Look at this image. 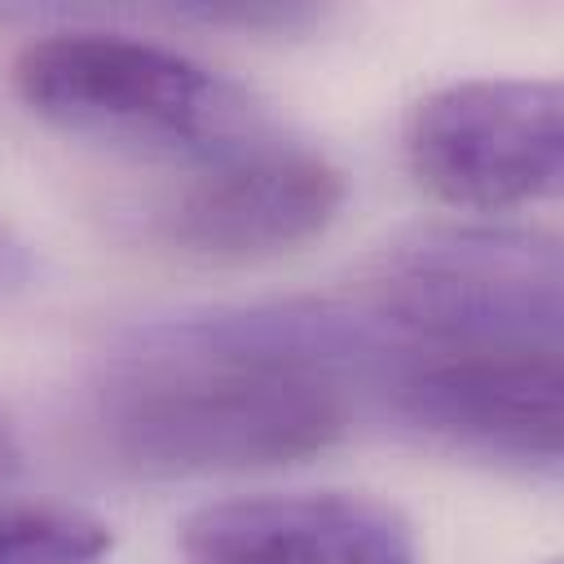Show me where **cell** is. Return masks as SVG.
I'll list each match as a JSON object with an SVG mask.
<instances>
[{
  "label": "cell",
  "instance_id": "9c48e42d",
  "mask_svg": "<svg viewBox=\"0 0 564 564\" xmlns=\"http://www.w3.org/2000/svg\"><path fill=\"white\" fill-rule=\"evenodd\" d=\"M31 282H35V256H31V242H26L9 220H0V300L26 291Z\"/></svg>",
  "mask_w": 564,
  "mask_h": 564
},
{
  "label": "cell",
  "instance_id": "5b68a950",
  "mask_svg": "<svg viewBox=\"0 0 564 564\" xmlns=\"http://www.w3.org/2000/svg\"><path fill=\"white\" fill-rule=\"evenodd\" d=\"M388 410L432 445L555 476L564 454L560 352H432L410 357L383 392Z\"/></svg>",
  "mask_w": 564,
  "mask_h": 564
},
{
  "label": "cell",
  "instance_id": "3957f363",
  "mask_svg": "<svg viewBox=\"0 0 564 564\" xmlns=\"http://www.w3.org/2000/svg\"><path fill=\"white\" fill-rule=\"evenodd\" d=\"M361 308L414 357L560 352V242L494 225L419 234L379 260Z\"/></svg>",
  "mask_w": 564,
  "mask_h": 564
},
{
  "label": "cell",
  "instance_id": "52a82bcc",
  "mask_svg": "<svg viewBox=\"0 0 564 564\" xmlns=\"http://www.w3.org/2000/svg\"><path fill=\"white\" fill-rule=\"evenodd\" d=\"M185 564H419L410 520L366 494H251L181 524Z\"/></svg>",
  "mask_w": 564,
  "mask_h": 564
},
{
  "label": "cell",
  "instance_id": "8992f818",
  "mask_svg": "<svg viewBox=\"0 0 564 564\" xmlns=\"http://www.w3.org/2000/svg\"><path fill=\"white\" fill-rule=\"evenodd\" d=\"M344 172L295 141L264 137L203 163L167 194L150 229L176 251L207 260H260L317 238L344 207Z\"/></svg>",
  "mask_w": 564,
  "mask_h": 564
},
{
  "label": "cell",
  "instance_id": "277c9868",
  "mask_svg": "<svg viewBox=\"0 0 564 564\" xmlns=\"http://www.w3.org/2000/svg\"><path fill=\"white\" fill-rule=\"evenodd\" d=\"M414 176L445 203L511 212L560 194L564 97L555 79H463L423 97L405 132Z\"/></svg>",
  "mask_w": 564,
  "mask_h": 564
},
{
  "label": "cell",
  "instance_id": "6da1fadb",
  "mask_svg": "<svg viewBox=\"0 0 564 564\" xmlns=\"http://www.w3.org/2000/svg\"><path fill=\"white\" fill-rule=\"evenodd\" d=\"M410 352L361 300L181 308L128 326L88 392L93 441L141 476H225L344 441Z\"/></svg>",
  "mask_w": 564,
  "mask_h": 564
},
{
  "label": "cell",
  "instance_id": "ba28073f",
  "mask_svg": "<svg viewBox=\"0 0 564 564\" xmlns=\"http://www.w3.org/2000/svg\"><path fill=\"white\" fill-rule=\"evenodd\" d=\"M110 524L62 502H0V564H106Z\"/></svg>",
  "mask_w": 564,
  "mask_h": 564
},
{
  "label": "cell",
  "instance_id": "7a4b0ae2",
  "mask_svg": "<svg viewBox=\"0 0 564 564\" xmlns=\"http://www.w3.org/2000/svg\"><path fill=\"white\" fill-rule=\"evenodd\" d=\"M13 88L44 123L132 154L216 163L273 137L238 79L110 26H57L22 44Z\"/></svg>",
  "mask_w": 564,
  "mask_h": 564
},
{
  "label": "cell",
  "instance_id": "30bf717a",
  "mask_svg": "<svg viewBox=\"0 0 564 564\" xmlns=\"http://www.w3.org/2000/svg\"><path fill=\"white\" fill-rule=\"evenodd\" d=\"M22 467V445H18V432H13V419L9 410L0 405V485Z\"/></svg>",
  "mask_w": 564,
  "mask_h": 564
}]
</instances>
